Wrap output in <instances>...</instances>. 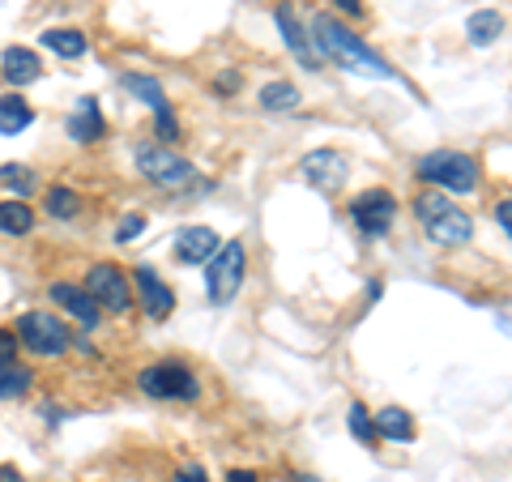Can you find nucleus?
Wrapping results in <instances>:
<instances>
[{
  "label": "nucleus",
  "instance_id": "nucleus-5",
  "mask_svg": "<svg viewBox=\"0 0 512 482\" xmlns=\"http://www.w3.org/2000/svg\"><path fill=\"white\" fill-rule=\"evenodd\" d=\"M18 337L30 355H43V359H60L73 346V333L56 312H26L18 320Z\"/></svg>",
  "mask_w": 512,
  "mask_h": 482
},
{
  "label": "nucleus",
  "instance_id": "nucleus-9",
  "mask_svg": "<svg viewBox=\"0 0 512 482\" xmlns=\"http://www.w3.org/2000/svg\"><path fill=\"white\" fill-rule=\"evenodd\" d=\"M350 218H355V227L363 235H384L397 218V197L389 188H367L350 201Z\"/></svg>",
  "mask_w": 512,
  "mask_h": 482
},
{
  "label": "nucleus",
  "instance_id": "nucleus-8",
  "mask_svg": "<svg viewBox=\"0 0 512 482\" xmlns=\"http://www.w3.org/2000/svg\"><path fill=\"white\" fill-rule=\"evenodd\" d=\"M137 380H141V393L163 397V401H192L197 397V376H192L184 363H154Z\"/></svg>",
  "mask_w": 512,
  "mask_h": 482
},
{
  "label": "nucleus",
  "instance_id": "nucleus-22",
  "mask_svg": "<svg viewBox=\"0 0 512 482\" xmlns=\"http://www.w3.org/2000/svg\"><path fill=\"white\" fill-rule=\"evenodd\" d=\"M43 43L52 47L56 56H64V60H77V56H86V35H82V30H47V35H43Z\"/></svg>",
  "mask_w": 512,
  "mask_h": 482
},
{
  "label": "nucleus",
  "instance_id": "nucleus-18",
  "mask_svg": "<svg viewBox=\"0 0 512 482\" xmlns=\"http://www.w3.org/2000/svg\"><path fill=\"white\" fill-rule=\"evenodd\" d=\"M30 124H35V107H30L22 94H5V99H0V133L13 137V133H26Z\"/></svg>",
  "mask_w": 512,
  "mask_h": 482
},
{
  "label": "nucleus",
  "instance_id": "nucleus-31",
  "mask_svg": "<svg viewBox=\"0 0 512 482\" xmlns=\"http://www.w3.org/2000/svg\"><path fill=\"white\" fill-rule=\"evenodd\" d=\"M214 90H218V94H235V90H239V73H231V69H227V77H218Z\"/></svg>",
  "mask_w": 512,
  "mask_h": 482
},
{
  "label": "nucleus",
  "instance_id": "nucleus-26",
  "mask_svg": "<svg viewBox=\"0 0 512 482\" xmlns=\"http://www.w3.org/2000/svg\"><path fill=\"white\" fill-rule=\"evenodd\" d=\"M0 184H5L9 192H18V201L22 197H30V192H35V171H30V167H18V163H5V167H0Z\"/></svg>",
  "mask_w": 512,
  "mask_h": 482
},
{
  "label": "nucleus",
  "instance_id": "nucleus-2",
  "mask_svg": "<svg viewBox=\"0 0 512 482\" xmlns=\"http://www.w3.org/2000/svg\"><path fill=\"white\" fill-rule=\"evenodd\" d=\"M414 214H419L423 231L436 239L440 248H461V244H470V235H474L470 214L448 201L444 192H423V197L414 201Z\"/></svg>",
  "mask_w": 512,
  "mask_h": 482
},
{
  "label": "nucleus",
  "instance_id": "nucleus-36",
  "mask_svg": "<svg viewBox=\"0 0 512 482\" xmlns=\"http://www.w3.org/2000/svg\"><path fill=\"white\" fill-rule=\"evenodd\" d=\"M227 482H256V474H248V470H231Z\"/></svg>",
  "mask_w": 512,
  "mask_h": 482
},
{
  "label": "nucleus",
  "instance_id": "nucleus-37",
  "mask_svg": "<svg viewBox=\"0 0 512 482\" xmlns=\"http://www.w3.org/2000/svg\"><path fill=\"white\" fill-rule=\"evenodd\" d=\"M295 482H320V478H308V474H299V478H295Z\"/></svg>",
  "mask_w": 512,
  "mask_h": 482
},
{
  "label": "nucleus",
  "instance_id": "nucleus-11",
  "mask_svg": "<svg viewBox=\"0 0 512 482\" xmlns=\"http://www.w3.org/2000/svg\"><path fill=\"white\" fill-rule=\"evenodd\" d=\"M128 282L137 286V295H141V308H146V316L167 320V316L175 312V295H171V286H167L163 278H158V273H154L150 265H141Z\"/></svg>",
  "mask_w": 512,
  "mask_h": 482
},
{
  "label": "nucleus",
  "instance_id": "nucleus-6",
  "mask_svg": "<svg viewBox=\"0 0 512 482\" xmlns=\"http://www.w3.org/2000/svg\"><path fill=\"white\" fill-rule=\"evenodd\" d=\"M82 291L94 299V308L103 312H128V303H133V282H128V273L111 261H99L90 273H86V286Z\"/></svg>",
  "mask_w": 512,
  "mask_h": 482
},
{
  "label": "nucleus",
  "instance_id": "nucleus-12",
  "mask_svg": "<svg viewBox=\"0 0 512 482\" xmlns=\"http://www.w3.org/2000/svg\"><path fill=\"white\" fill-rule=\"evenodd\" d=\"M278 30H282L286 47H291V56L303 64V69H320L316 47H312V39H308V30L299 26V18H295V9H291V5H278Z\"/></svg>",
  "mask_w": 512,
  "mask_h": 482
},
{
  "label": "nucleus",
  "instance_id": "nucleus-34",
  "mask_svg": "<svg viewBox=\"0 0 512 482\" xmlns=\"http://www.w3.org/2000/svg\"><path fill=\"white\" fill-rule=\"evenodd\" d=\"M0 482H26V478L13 470V465H0Z\"/></svg>",
  "mask_w": 512,
  "mask_h": 482
},
{
  "label": "nucleus",
  "instance_id": "nucleus-16",
  "mask_svg": "<svg viewBox=\"0 0 512 482\" xmlns=\"http://www.w3.org/2000/svg\"><path fill=\"white\" fill-rule=\"evenodd\" d=\"M64 128H69V137L73 141H82V146H86V141H99L103 137V111H99V103H94V99H82V103H77L73 107V116H69V124H64Z\"/></svg>",
  "mask_w": 512,
  "mask_h": 482
},
{
  "label": "nucleus",
  "instance_id": "nucleus-21",
  "mask_svg": "<svg viewBox=\"0 0 512 482\" xmlns=\"http://www.w3.org/2000/svg\"><path fill=\"white\" fill-rule=\"evenodd\" d=\"M30 384H35V372H30V367H18V363H0V401L30 393Z\"/></svg>",
  "mask_w": 512,
  "mask_h": 482
},
{
  "label": "nucleus",
  "instance_id": "nucleus-14",
  "mask_svg": "<svg viewBox=\"0 0 512 482\" xmlns=\"http://www.w3.org/2000/svg\"><path fill=\"white\" fill-rule=\"evenodd\" d=\"M0 69H5V77H9L13 86H30V82H39L43 64H39V56L30 52V47H5V56H0Z\"/></svg>",
  "mask_w": 512,
  "mask_h": 482
},
{
  "label": "nucleus",
  "instance_id": "nucleus-19",
  "mask_svg": "<svg viewBox=\"0 0 512 482\" xmlns=\"http://www.w3.org/2000/svg\"><path fill=\"white\" fill-rule=\"evenodd\" d=\"M466 35H470V43H474V47H491L495 39L504 35V18H500L495 9H478V13H470Z\"/></svg>",
  "mask_w": 512,
  "mask_h": 482
},
{
  "label": "nucleus",
  "instance_id": "nucleus-28",
  "mask_svg": "<svg viewBox=\"0 0 512 482\" xmlns=\"http://www.w3.org/2000/svg\"><path fill=\"white\" fill-rule=\"evenodd\" d=\"M141 231H146V218H137V214H128L120 227H116V244H128V239H137Z\"/></svg>",
  "mask_w": 512,
  "mask_h": 482
},
{
  "label": "nucleus",
  "instance_id": "nucleus-35",
  "mask_svg": "<svg viewBox=\"0 0 512 482\" xmlns=\"http://www.w3.org/2000/svg\"><path fill=\"white\" fill-rule=\"evenodd\" d=\"M495 214H500V227H504V235L512 231V214H508V201L500 205V210H495Z\"/></svg>",
  "mask_w": 512,
  "mask_h": 482
},
{
  "label": "nucleus",
  "instance_id": "nucleus-20",
  "mask_svg": "<svg viewBox=\"0 0 512 482\" xmlns=\"http://www.w3.org/2000/svg\"><path fill=\"white\" fill-rule=\"evenodd\" d=\"M35 227V210L26 201H0V235H26Z\"/></svg>",
  "mask_w": 512,
  "mask_h": 482
},
{
  "label": "nucleus",
  "instance_id": "nucleus-23",
  "mask_svg": "<svg viewBox=\"0 0 512 482\" xmlns=\"http://www.w3.org/2000/svg\"><path fill=\"white\" fill-rule=\"evenodd\" d=\"M47 214H52V218H60V222H69V218H77V214H82V197H77V192L73 188H47Z\"/></svg>",
  "mask_w": 512,
  "mask_h": 482
},
{
  "label": "nucleus",
  "instance_id": "nucleus-4",
  "mask_svg": "<svg viewBox=\"0 0 512 482\" xmlns=\"http://www.w3.org/2000/svg\"><path fill=\"white\" fill-rule=\"evenodd\" d=\"M244 269H248V252L239 239H227L218 244V252L210 256V273H205V291H210V303H231L244 286Z\"/></svg>",
  "mask_w": 512,
  "mask_h": 482
},
{
  "label": "nucleus",
  "instance_id": "nucleus-27",
  "mask_svg": "<svg viewBox=\"0 0 512 482\" xmlns=\"http://www.w3.org/2000/svg\"><path fill=\"white\" fill-rule=\"evenodd\" d=\"M346 427H350V436L363 440V444H376V427H372V410L363 406V401H355L346 414Z\"/></svg>",
  "mask_w": 512,
  "mask_h": 482
},
{
  "label": "nucleus",
  "instance_id": "nucleus-25",
  "mask_svg": "<svg viewBox=\"0 0 512 482\" xmlns=\"http://www.w3.org/2000/svg\"><path fill=\"white\" fill-rule=\"evenodd\" d=\"M261 107L265 111H295L299 107V90L291 82H269L261 90Z\"/></svg>",
  "mask_w": 512,
  "mask_h": 482
},
{
  "label": "nucleus",
  "instance_id": "nucleus-33",
  "mask_svg": "<svg viewBox=\"0 0 512 482\" xmlns=\"http://www.w3.org/2000/svg\"><path fill=\"white\" fill-rule=\"evenodd\" d=\"M333 5H338L346 18H363V0H333Z\"/></svg>",
  "mask_w": 512,
  "mask_h": 482
},
{
  "label": "nucleus",
  "instance_id": "nucleus-24",
  "mask_svg": "<svg viewBox=\"0 0 512 482\" xmlns=\"http://www.w3.org/2000/svg\"><path fill=\"white\" fill-rule=\"evenodd\" d=\"M120 82H124V90H133L137 99H146L154 111H158V107H167V94H163V86H158L154 77H146V73H124Z\"/></svg>",
  "mask_w": 512,
  "mask_h": 482
},
{
  "label": "nucleus",
  "instance_id": "nucleus-7",
  "mask_svg": "<svg viewBox=\"0 0 512 482\" xmlns=\"http://www.w3.org/2000/svg\"><path fill=\"white\" fill-rule=\"evenodd\" d=\"M137 171L158 188H188L192 180H197V171H192L188 158L171 154L163 146H141L137 150Z\"/></svg>",
  "mask_w": 512,
  "mask_h": 482
},
{
  "label": "nucleus",
  "instance_id": "nucleus-3",
  "mask_svg": "<svg viewBox=\"0 0 512 482\" xmlns=\"http://www.w3.org/2000/svg\"><path fill=\"white\" fill-rule=\"evenodd\" d=\"M419 175L427 184H436L444 192H461L470 197L483 180V167H478L474 154H461V150H436V154H423L419 158Z\"/></svg>",
  "mask_w": 512,
  "mask_h": 482
},
{
  "label": "nucleus",
  "instance_id": "nucleus-17",
  "mask_svg": "<svg viewBox=\"0 0 512 482\" xmlns=\"http://www.w3.org/2000/svg\"><path fill=\"white\" fill-rule=\"evenodd\" d=\"M372 427H376V440H397V444L414 440V419L402 406H384L380 414H372Z\"/></svg>",
  "mask_w": 512,
  "mask_h": 482
},
{
  "label": "nucleus",
  "instance_id": "nucleus-10",
  "mask_svg": "<svg viewBox=\"0 0 512 482\" xmlns=\"http://www.w3.org/2000/svg\"><path fill=\"white\" fill-rule=\"evenodd\" d=\"M299 175H303V180H308L312 188L325 192V197H333V192L346 184L350 163H346V154H338V150H312V154H303Z\"/></svg>",
  "mask_w": 512,
  "mask_h": 482
},
{
  "label": "nucleus",
  "instance_id": "nucleus-30",
  "mask_svg": "<svg viewBox=\"0 0 512 482\" xmlns=\"http://www.w3.org/2000/svg\"><path fill=\"white\" fill-rule=\"evenodd\" d=\"M154 116H158V133H163L167 141H175V133H180V128H175V120H171V103H167V107H158Z\"/></svg>",
  "mask_w": 512,
  "mask_h": 482
},
{
  "label": "nucleus",
  "instance_id": "nucleus-15",
  "mask_svg": "<svg viewBox=\"0 0 512 482\" xmlns=\"http://www.w3.org/2000/svg\"><path fill=\"white\" fill-rule=\"evenodd\" d=\"M52 303H60L64 312H73L77 320H82L86 329L99 325V308H94V299L82 291V286H69V282H56L52 286Z\"/></svg>",
  "mask_w": 512,
  "mask_h": 482
},
{
  "label": "nucleus",
  "instance_id": "nucleus-1",
  "mask_svg": "<svg viewBox=\"0 0 512 482\" xmlns=\"http://www.w3.org/2000/svg\"><path fill=\"white\" fill-rule=\"evenodd\" d=\"M312 43H316V56H325V60H333V64H342V69H350V73L397 77L389 64H384V60L372 52V47H363L338 18H329V13H316V18H312Z\"/></svg>",
  "mask_w": 512,
  "mask_h": 482
},
{
  "label": "nucleus",
  "instance_id": "nucleus-32",
  "mask_svg": "<svg viewBox=\"0 0 512 482\" xmlns=\"http://www.w3.org/2000/svg\"><path fill=\"white\" fill-rule=\"evenodd\" d=\"M175 482H210V478H205V470H201V465H188V470H180V474H175Z\"/></svg>",
  "mask_w": 512,
  "mask_h": 482
},
{
  "label": "nucleus",
  "instance_id": "nucleus-13",
  "mask_svg": "<svg viewBox=\"0 0 512 482\" xmlns=\"http://www.w3.org/2000/svg\"><path fill=\"white\" fill-rule=\"evenodd\" d=\"M218 231H210V227H188V231H180V261L184 265H201V261H210V256L218 252Z\"/></svg>",
  "mask_w": 512,
  "mask_h": 482
},
{
  "label": "nucleus",
  "instance_id": "nucleus-29",
  "mask_svg": "<svg viewBox=\"0 0 512 482\" xmlns=\"http://www.w3.org/2000/svg\"><path fill=\"white\" fill-rule=\"evenodd\" d=\"M0 363H18V333L0 329Z\"/></svg>",
  "mask_w": 512,
  "mask_h": 482
}]
</instances>
